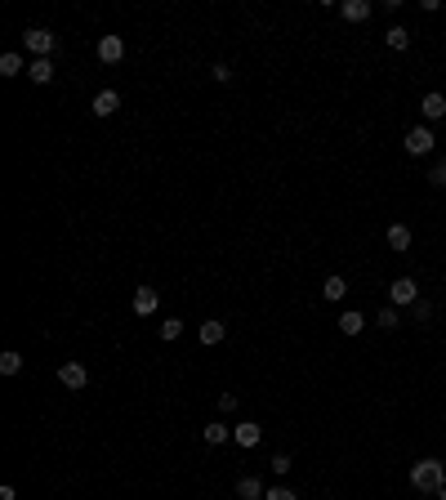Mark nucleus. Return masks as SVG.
Returning a JSON list of instances; mask_svg holds the SVG:
<instances>
[{
    "label": "nucleus",
    "instance_id": "f257e3e1",
    "mask_svg": "<svg viewBox=\"0 0 446 500\" xmlns=\"http://www.w3.org/2000/svg\"><path fill=\"white\" fill-rule=\"evenodd\" d=\"M411 487L415 492H442L446 487V465L438 456H424L420 465H411Z\"/></svg>",
    "mask_w": 446,
    "mask_h": 500
},
{
    "label": "nucleus",
    "instance_id": "f03ea898",
    "mask_svg": "<svg viewBox=\"0 0 446 500\" xmlns=\"http://www.w3.org/2000/svg\"><path fill=\"white\" fill-rule=\"evenodd\" d=\"M23 45H27V54H36V59H50L59 41H54V32H50V27H27Z\"/></svg>",
    "mask_w": 446,
    "mask_h": 500
},
{
    "label": "nucleus",
    "instance_id": "7ed1b4c3",
    "mask_svg": "<svg viewBox=\"0 0 446 500\" xmlns=\"http://www.w3.org/2000/svg\"><path fill=\"white\" fill-rule=\"evenodd\" d=\"M402 148H406L411 157H429L433 148H438V139H433V130H429V126H415V130H406Z\"/></svg>",
    "mask_w": 446,
    "mask_h": 500
},
{
    "label": "nucleus",
    "instance_id": "20e7f679",
    "mask_svg": "<svg viewBox=\"0 0 446 500\" xmlns=\"http://www.w3.org/2000/svg\"><path fill=\"white\" fill-rule=\"evenodd\" d=\"M59 384H63V389H72V393H81L85 384H90L85 362H63V366H59Z\"/></svg>",
    "mask_w": 446,
    "mask_h": 500
},
{
    "label": "nucleus",
    "instance_id": "39448f33",
    "mask_svg": "<svg viewBox=\"0 0 446 500\" xmlns=\"http://www.w3.org/2000/svg\"><path fill=\"white\" fill-rule=\"evenodd\" d=\"M388 299H393V308L415 304V299H420V286H415V277H397L393 286H388Z\"/></svg>",
    "mask_w": 446,
    "mask_h": 500
},
{
    "label": "nucleus",
    "instance_id": "423d86ee",
    "mask_svg": "<svg viewBox=\"0 0 446 500\" xmlns=\"http://www.w3.org/2000/svg\"><path fill=\"white\" fill-rule=\"evenodd\" d=\"M259 438H263V429H259L254 420L232 424V442H236V447H245V451H250V447H259Z\"/></svg>",
    "mask_w": 446,
    "mask_h": 500
},
{
    "label": "nucleus",
    "instance_id": "0eeeda50",
    "mask_svg": "<svg viewBox=\"0 0 446 500\" xmlns=\"http://www.w3.org/2000/svg\"><path fill=\"white\" fill-rule=\"evenodd\" d=\"M125 59V41H121V36H99V63H121Z\"/></svg>",
    "mask_w": 446,
    "mask_h": 500
},
{
    "label": "nucleus",
    "instance_id": "6e6552de",
    "mask_svg": "<svg viewBox=\"0 0 446 500\" xmlns=\"http://www.w3.org/2000/svg\"><path fill=\"white\" fill-rule=\"evenodd\" d=\"M156 304H161L156 286H134V313L139 317H152V313H156Z\"/></svg>",
    "mask_w": 446,
    "mask_h": 500
},
{
    "label": "nucleus",
    "instance_id": "1a4fd4ad",
    "mask_svg": "<svg viewBox=\"0 0 446 500\" xmlns=\"http://www.w3.org/2000/svg\"><path fill=\"white\" fill-rule=\"evenodd\" d=\"M339 14H344L348 23H366V18L375 14V5H371V0H344V5H339Z\"/></svg>",
    "mask_w": 446,
    "mask_h": 500
},
{
    "label": "nucleus",
    "instance_id": "9d476101",
    "mask_svg": "<svg viewBox=\"0 0 446 500\" xmlns=\"http://www.w3.org/2000/svg\"><path fill=\"white\" fill-rule=\"evenodd\" d=\"M236 496H241V500H263L268 492H263V483L254 474H241V478H236Z\"/></svg>",
    "mask_w": 446,
    "mask_h": 500
},
{
    "label": "nucleus",
    "instance_id": "9b49d317",
    "mask_svg": "<svg viewBox=\"0 0 446 500\" xmlns=\"http://www.w3.org/2000/svg\"><path fill=\"white\" fill-rule=\"evenodd\" d=\"M116 108H121V94L116 90H99V94H94V117H112Z\"/></svg>",
    "mask_w": 446,
    "mask_h": 500
},
{
    "label": "nucleus",
    "instance_id": "f8f14e48",
    "mask_svg": "<svg viewBox=\"0 0 446 500\" xmlns=\"http://www.w3.org/2000/svg\"><path fill=\"white\" fill-rule=\"evenodd\" d=\"M420 112H424V121H442V117H446V99H442L438 90H433V94H424Z\"/></svg>",
    "mask_w": 446,
    "mask_h": 500
},
{
    "label": "nucleus",
    "instance_id": "ddd939ff",
    "mask_svg": "<svg viewBox=\"0 0 446 500\" xmlns=\"http://www.w3.org/2000/svg\"><path fill=\"white\" fill-rule=\"evenodd\" d=\"M27 77H32L36 85H50L54 81V59H32L27 63Z\"/></svg>",
    "mask_w": 446,
    "mask_h": 500
},
{
    "label": "nucleus",
    "instance_id": "4468645a",
    "mask_svg": "<svg viewBox=\"0 0 446 500\" xmlns=\"http://www.w3.org/2000/svg\"><path fill=\"white\" fill-rule=\"evenodd\" d=\"M339 331H344V335H362L366 331V317L357 313V308H348V313H339Z\"/></svg>",
    "mask_w": 446,
    "mask_h": 500
},
{
    "label": "nucleus",
    "instance_id": "2eb2a0df",
    "mask_svg": "<svg viewBox=\"0 0 446 500\" xmlns=\"http://www.w3.org/2000/svg\"><path fill=\"white\" fill-rule=\"evenodd\" d=\"M223 339H227V326H223V322H201V344H205V348L223 344Z\"/></svg>",
    "mask_w": 446,
    "mask_h": 500
},
{
    "label": "nucleus",
    "instance_id": "dca6fc26",
    "mask_svg": "<svg viewBox=\"0 0 446 500\" xmlns=\"http://www.w3.org/2000/svg\"><path fill=\"white\" fill-rule=\"evenodd\" d=\"M388 250H411V228H406V223H393V228H388Z\"/></svg>",
    "mask_w": 446,
    "mask_h": 500
},
{
    "label": "nucleus",
    "instance_id": "f3484780",
    "mask_svg": "<svg viewBox=\"0 0 446 500\" xmlns=\"http://www.w3.org/2000/svg\"><path fill=\"white\" fill-rule=\"evenodd\" d=\"M321 295H326V299H344L348 295V281L339 277V272H330V277L321 281Z\"/></svg>",
    "mask_w": 446,
    "mask_h": 500
},
{
    "label": "nucleus",
    "instance_id": "a211bd4d",
    "mask_svg": "<svg viewBox=\"0 0 446 500\" xmlns=\"http://www.w3.org/2000/svg\"><path fill=\"white\" fill-rule=\"evenodd\" d=\"M227 438H232V424H219V420L205 424V447H219V442H227Z\"/></svg>",
    "mask_w": 446,
    "mask_h": 500
},
{
    "label": "nucleus",
    "instance_id": "6ab92c4d",
    "mask_svg": "<svg viewBox=\"0 0 446 500\" xmlns=\"http://www.w3.org/2000/svg\"><path fill=\"white\" fill-rule=\"evenodd\" d=\"M384 45H388V50H397V54H402L406 45H411V32H406V27H388V32H384Z\"/></svg>",
    "mask_w": 446,
    "mask_h": 500
},
{
    "label": "nucleus",
    "instance_id": "aec40b11",
    "mask_svg": "<svg viewBox=\"0 0 446 500\" xmlns=\"http://www.w3.org/2000/svg\"><path fill=\"white\" fill-rule=\"evenodd\" d=\"M0 77H23V54H0Z\"/></svg>",
    "mask_w": 446,
    "mask_h": 500
},
{
    "label": "nucleus",
    "instance_id": "412c9836",
    "mask_svg": "<svg viewBox=\"0 0 446 500\" xmlns=\"http://www.w3.org/2000/svg\"><path fill=\"white\" fill-rule=\"evenodd\" d=\"M18 371H23V353H14V348L0 353V375H18Z\"/></svg>",
    "mask_w": 446,
    "mask_h": 500
},
{
    "label": "nucleus",
    "instance_id": "4be33fe9",
    "mask_svg": "<svg viewBox=\"0 0 446 500\" xmlns=\"http://www.w3.org/2000/svg\"><path fill=\"white\" fill-rule=\"evenodd\" d=\"M156 331H161V339L170 344V339H179V335H183V322H179V317H165V322H161Z\"/></svg>",
    "mask_w": 446,
    "mask_h": 500
},
{
    "label": "nucleus",
    "instance_id": "5701e85b",
    "mask_svg": "<svg viewBox=\"0 0 446 500\" xmlns=\"http://www.w3.org/2000/svg\"><path fill=\"white\" fill-rule=\"evenodd\" d=\"M375 322L384 326V331H393V326H402V313H397V308L388 304V308H379V317H375Z\"/></svg>",
    "mask_w": 446,
    "mask_h": 500
},
{
    "label": "nucleus",
    "instance_id": "b1692460",
    "mask_svg": "<svg viewBox=\"0 0 446 500\" xmlns=\"http://www.w3.org/2000/svg\"><path fill=\"white\" fill-rule=\"evenodd\" d=\"M415 322H433V304H429V299H415Z\"/></svg>",
    "mask_w": 446,
    "mask_h": 500
},
{
    "label": "nucleus",
    "instance_id": "393cba45",
    "mask_svg": "<svg viewBox=\"0 0 446 500\" xmlns=\"http://www.w3.org/2000/svg\"><path fill=\"white\" fill-rule=\"evenodd\" d=\"M268 465H272V474L281 478V474H290V469H295V460H290V456H272Z\"/></svg>",
    "mask_w": 446,
    "mask_h": 500
},
{
    "label": "nucleus",
    "instance_id": "a878e982",
    "mask_svg": "<svg viewBox=\"0 0 446 500\" xmlns=\"http://www.w3.org/2000/svg\"><path fill=\"white\" fill-rule=\"evenodd\" d=\"M429 183H433V188H446V161H438V166H433V174H429Z\"/></svg>",
    "mask_w": 446,
    "mask_h": 500
},
{
    "label": "nucleus",
    "instance_id": "bb28decb",
    "mask_svg": "<svg viewBox=\"0 0 446 500\" xmlns=\"http://www.w3.org/2000/svg\"><path fill=\"white\" fill-rule=\"evenodd\" d=\"M263 500H299L295 492H290V487H272V492L268 496H263Z\"/></svg>",
    "mask_w": 446,
    "mask_h": 500
},
{
    "label": "nucleus",
    "instance_id": "cd10ccee",
    "mask_svg": "<svg viewBox=\"0 0 446 500\" xmlns=\"http://www.w3.org/2000/svg\"><path fill=\"white\" fill-rule=\"evenodd\" d=\"M210 77H214V81H232V68H227V63H214Z\"/></svg>",
    "mask_w": 446,
    "mask_h": 500
},
{
    "label": "nucleus",
    "instance_id": "c85d7f7f",
    "mask_svg": "<svg viewBox=\"0 0 446 500\" xmlns=\"http://www.w3.org/2000/svg\"><path fill=\"white\" fill-rule=\"evenodd\" d=\"M219 411H236V393H219Z\"/></svg>",
    "mask_w": 446,
    "mask_h": 500
},
{
    "label": "nucleus",
    "instance_id": "c756f323",
    "mask_svg": "<svg viewBox=\"0 0 446 500\" xmlns=\"http://www.w3.org/2000/svg\"><path fill=\"white\" fill-rule=\"evenodd\" d=\"M0 500H18V496H14V487H0Z\"/></svg>",
    "mask_w": 446,
    "mask_h": 500
}]
</instances>
